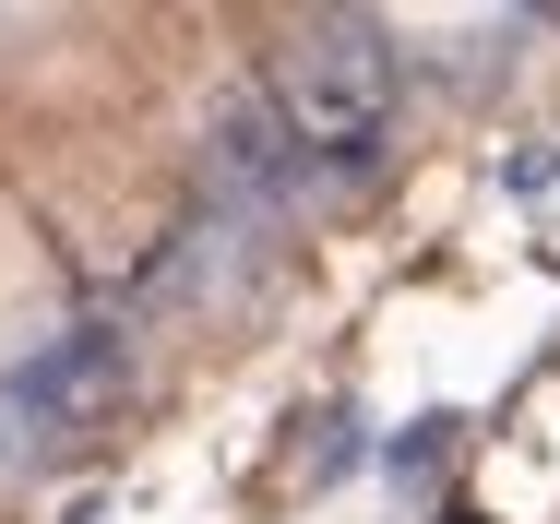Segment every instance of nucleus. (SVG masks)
Listing matches in <instances>:
<instances>
[{"mask_svg": "<svg viewBox=\"0 0 560 524\" xmlns=\"http://www.w3.org/2000/svg\"><path fill=\"white\" fill-rule=\"evenodd\" d=\"M108 394H119V311H72V322H48L24 358H0V477L48 465Z\"/></svg>", "mask_w": 560, "mask_h": 524, "instance_id": "1", "label": "nucleus"}, {"mask_svg": "<svg viewBox=\"0 0 560 524\" xmlns=\"http://www.w3.org/2000/svg\"><path fill=\"white\" fill-rule=\"evenodd\" d=\"M442 441H453V429L430 418V429H406V441H394V453H382V465H394V477H418V465H430V453H442Z\"/></svg>", "mask_w": 560, "mask_h": 524, "instance_id": "2", "label": "nucleus"}]
</instances>
